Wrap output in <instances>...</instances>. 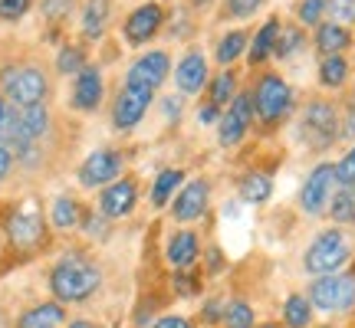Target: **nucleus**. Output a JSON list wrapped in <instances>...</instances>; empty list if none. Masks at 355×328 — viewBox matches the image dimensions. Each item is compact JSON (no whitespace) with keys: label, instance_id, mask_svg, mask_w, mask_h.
<instances>
[{"label":"nucleus","instance_id":"nucleus-1","mask_svg":"<svg viewBox=\"0 0 355 328\" xmlns=\"http://www.w3.org/2000/svg\"><path fill=\"white\" fill-rule=\"evenodd\" d=\"M102 286L99 263L86 253H66L63 259H56L50 269V289L56 302H86L89 295H96Z\"/></svg>","mask_w":355,"mask_h":328},{"label":"nucleus","instance_id":"nucleus-2","mask_svg":"<svg viewBox=\"0 0 355 328\" xmlns=\"http://www.w3.org/2000/svg\"><path fill=\"white\" fill-rule=\"evenodd\" d=\"M352 259V243L345 237L343 230H322L313 237V243L306 246V256H303V266L306 273H313V276H332V273H339L345 263Z\"/></svg>","mask_w":355,"mask_h":328},{"label":"nucleus","instance_id":"nucleus-3","mask_svg":"<svg viewBox=\"0 0 355 328\" xmlns=\"http://www.w3.org/2000/svg\"><path fill=\"white\" fill-rule=\"evenodd\" d=\"M300 138L309 152H326L343 138V118L329 102H309L300 115Z\"/></svg>","mask_w":355,"mask_h":328},{"label":"nucleus","instance_id":"nucleus-4","mask_svg":"<svg viewBox=\"0 0 355 328\" xmlns=\"http://www.w3.org/2000/svg\"><path fill=\"white\" fill-rule=\"evenodd\" d=\"M0 86H3V95L10 105H43L46 95H50V82H46V73L40 66H7L0 73Z\"/></svg>","mask_w":355,"mask_h":328},{"label":"nucleus","instance_id":"nucleus-5","mask_svg":"<svg viewBox=\"0 0 355 328\" xmlns=\"http://www.w3.org/2000/svg\"><path fill=\"white\" fill-rule=\"evenodd\" d=\"M306 299L319 312H349L355 305V276H343V273L316 276L309 282V295Z\"/></svg>","mask_w":355,"mask_h":328},{"label":"nucleus","instance_id":"nucleus-6","mask_svg":"<svg viewBox=\"0 0 355 328\" xmlns=\"http://www.w3.org/2000/svg\"><path fill=\"white\" fill-rule=\"evenodd\" d=\"M293 109V89L283 82L279 76L266 73L260 82H257L254 92V115L263 122V125H277L279 118H286V112Z\"/></svg>","mask_w":355,"mask_h":328},{"label":"nucleus","instance_id":"nucleus-7","mask_svg":"<svg viewBox=\"0 0 355 328\" xmlns=\"http://www.w3.org/2000/svg\"><path fill=\"white\" fill-rule=\"evenodd\" d=\"M336 188H339V181H336V164H329V161L316 164V167L309 171V177H306L303 190H300V210H303L306 217L326 214Z\"/></svg>","mask_w":355,"mask_h":328},{"label":"nucleus","instance_id":"nucleus-8","mask_svg":"<svg viewBox=\"0 0 355 328\" xmlns=\"http://www.w3.org/2000/svg\"><path fill=\"white\" fill-rule=\"evenodd\" d=\"M254 92H241L237 99L227 105V112L220 115V122H217V141L224 145V148H234V145H241L247 138V131L254 125Z\"/></svg>","mask_w":355,"mask_h":328},{"label":"nucleus","instance_id":"nucleus-9","mask_svg":"<svg viewBox=\"0 0 355 328\" xmlns=\"http://www.w3.org/2000/svg\"><path fill=\"white\" fill-rule=\"evenodd\" d=\"M122 174V154L115 148H96L79 164V184L83 188H109Z\"/></svg>","mask_w":355,"mask_h":328},{"label":"nucleus","instance_id":"nucleus-10","mask_svg":"<svg viewBox=\"0 0 355 328\" xmlns=\"http://www.w3.org/2000/svg\"><path fill=\"white\" fill-rule=\"evenodd\" d=\"M43 233H46V224H43V214L33 201H26L24 207H17L7 224V237L17 250H33L37 243H43Z\"/></svg>","mask_w":355,"mask_h":328},{"label":"nucleus","instance_id":"nucleus-11","mask_svg":"<svg viewBox=\"0 0 355 328\" xmlns=\"http://www.w3.org/2000/svg\"><path fill=\"white\" fill-rule=\"evenodd\" d=\"M168 73H171L168 53H162V50L145 53V56H139V60L132 63V69H128V76H125V86L139 89V92H152L155 95V89L165 82Z\"/></svg>","mask_w":355,"mask_h":328},{"label":"nucleus","instance_id":"nucleus-12","mask_svg":"<svg viewBox=\"0 0 355 328\" xmlns=\"http://www.w3.org/2000/svg\"><path fill=\"white\" fill-rule=\"evenodd\" d=\"M135 203H139V184L132 177H119L99 194V214L109 220H122L135 210Z\"/></svg>","mask_w":355,"mask_h":328},{"label":"nucleus","instance_id":"nucleus-13","mask_svg":"<svg viewBox=\"0 0 355 328\" xmlns=\"http://www.w3.org/2000/svg\"><path fill=\"white\" fill-rule=\"evenodd\" d=\"M207 203H211V184L198 177V181L184 184V188L175 194V201H171V217H175L178 224H191V220L204 217Z\"/></svg>","mask_w":355,"mask_h":328},{"label":"nucleus","instance_id":"nucleus-14","mask_svg":"<svg viewBox=\"0 0 355 328\" xmlns=\"http://www.w3.org/2000/svg\"><path fill=\"white\" fill-rule=\"evenodd\" d=\"M148 105H152V92H139V89L122 86V92H119V99L112 105V125L119 131H132L145 118Z\"/></svg>","mask_w":355,"mask_h":328},{"label":"nucleus","instance_id":"nucleus-15","mask_svg":"<svg viewBox=\"0 0 355 328\" xmlns=\"http://www.w3.org/2000/svg\"><path fill=\"white\" fill-rule=\"evenodd\" d=\"M165 256H168V263L175 266V273L191 269V266L198 263V256H201V240H198V233H194V230H175V233L168 237Z\"/></svg>","mask_w":355,"mask_h":328},{"label":"nucleus","instance_id":"nucleus-16","mask_svg":"<svg viewBox=\"0 0 355 328\" xmlns=\"http://www.w3.org/2000/svg\"><path fill=\"white\" fill-rule=\"evenodd\" d=\"M162 20H165V13H162V7H158V3H141L139 10L125 20V39H128V43H135V46L148 43V39L158 33Z\"/></svg>","mask_w":355,"mask_h":328},{"label":"nucleus","instance_id":"nucleus-17","mask_svg":"<svg viewBox=\"0 0 355 328\" xmlns=\"http://www.w3.org/2000/svg\"><path fill=\"white\" fill-rule=\"evenodd\" d=\"M99 102H102V76L99 69L86 66L76 76V82H73V105L79 112H92V109H99Z\"/></svg>","mask_w":355,"mask_h":328},{"label":"nucleus","instance_id":"nucleus-18","mask_svg":"<svg viewBox=\"0 0 355 328\" xmlns=\"http://www.w3.org/2000/svg\"><path fill=\"white\" fill-rule=\"evenodd\" d=\"M66 322V309L63 302H40L33 309H26L24 316L17 318V328H63Z\"/></svg>","mask_w":355,"mask_h":328},{"label":"nucleus","instance_id":"nucleus-19","mask_svg":"<svg viewBox=\"0 0 355 328\" xmlns=\"http://www.w3.org/2000/svg\"><path fill=\"white\" fill-rule=\"evenodd\" d=\"M204 79H207V60H204L201 53H188L181 63H178V73H175V82L181 92H198L204 86Z\"/></svg>","mask_w":355,"mask_h":328},{"label":"nucleus","instance_id":"nucleus-20","mask_svg":"<svg viewBox=\"0 0 355 328\" xmlns=\"http://www.w3.org/2000/svg\"><path fill=\"white\" fill-rule=\"evenodd\" d=\"M316 46L326 53V56H343V50L352 46V33H349V26L319 24L316 26Z\"/></svg>","mask_w":355,"mask_h":328},{"label":"nucleus","instance_id":"nucleus-21","mask_svg":"<svg viewBox=\"0 0 355 328\" xmlns=\"http://www.w3.org/2000/svg\"><path fill=\"white\" fill-rule=\"evenodd\" d=\"M109 17H112V3L109 0H89L86 10H83V33L89 39H99L109 26Z\"/></svg>","mask_w":355,"mask_h":328},{"label":"nucleus","instance_id":"nucleus-22","mask_svg":"<svg viewBox=\"0 0 355 328\" xmlns=\"http://www.w3.org/2000/svg\"><path fill=\"white\" fill-rule=\"evenodd\" d=\"M273 197V177L266 171H250L241 181V201L243 203H266Z\"/></svg>","mask_w":355,"mask_h":328},{"label":"nucleus","instance_id":"nucleus-23","mask_svg":"<svg viewBox=\"0 0 355 328\" xmlns=\"http://www.w3.org/2000/svg\"><path fill=\"white\" fill-rule=\"evenodd\" d=\"M181 181H184V171H178V167H165L162 174L155 177V184H152V207H168V203L175 201Z\"/></svg>","mask_w":355,"mask_h":328},{"label":"nucleus","instance_id":"nucleus-24","mask_svg":"<svg viewBox=\"0 0 355 328\" xmlns=\"http://www.w3.org/2000/svg\"><path fill=\"white\" fill-rule=\"evenodd\" d=\"M277 37H279V20L277 17H270L260 30H257L254 37V46H250V63H263L266 56H273L277 53Z\"/></svg>","mask_w":355,"mask_h":328},{"label":"nucleus","instance_id":"nucleus-25","mask_svg":"<svg viewBox=\"0 0 355 328\" xmlns=\"http://www.w3.org/2000/svg\"><path fill=\"white\" fill-rule=\"evenodd\" d=\"M326 214H329L336 224H355V184H339V188H336Z\"/></svg>","mask_w":355,"mask_h":328},{"label":"nucleus","instance_id":"nucleus-26","mask_svg":"<svg viewBox=\"0 0 355 328\" xmlns=\"http://www.w3.org/2000/svg\"><path fill=\"white\" fill-rule=\"evenodd\" d=\"M313 322V302L300 295V292H293L290 299L283 302V325L286 328H309Z\"/></svg>","mask_w":355,"mask_h":328},{"label":"nucleus","instance_id":"nucleus-27","mask_svg":"<svg viewBox=\"0 0 355 328\" xmlns=\"http://www.w3.org/2000/svg\"><path fill=\"white\" fill-rule=\"evenodd\" d=\"M50 220L56 230H76L83 224V207H79L76 197H56Z\"/></svg>","mask_w":355,"mask_h":328},{"label":"nucleus","instance_id":"nucleus-28","mask_svg":"<svg viewBox=\"0 0 355 328\" xmlns=\"http://www.w3.org/2000/svg\"><path fill=\"white\" fill-rule=\"evenodd\" d=\"M224 328H257V316L250 302H243V299H234V302L224 305Z\"/></svg>","mask_w":355,"mask_h":328},{"label":"nucleus","instance_id":"nucleus-29","mask_svg":"<svg viewBox=\"0 0 355 328\" xmlns=\"http://www.w3.org/2000/svg\"><path fill=\"white\" fill-rule=\"evenodd\" d=\"M345 79H349V63H345V56H326L322 66H319V82L329 89H339L345 86Z\"/></svg>","mask_w":355,"mask_h":328},{"label":"nucleus","instance_id":"nucleus-30","mask_svg":"<svg viewBox=\"0 0 355 328\" xmlns=\"http://www.w3.org/2000/svg\"><path fill=\"white\" fill-rule=\"evenodd\" d=\"M234 99H237V79H234V73H217L214 82H211V102L220 109V105H230Z\"/></svg>","mask_w":355,"mask_h":328},{"label":"nucleus","instance_id":"nucleus-31","mask_svg":"<svg viewBox=\"0 0 355 328\" xmlns=\"http://www.w3.org/2000/svg\"><path fill=\"white\" fill-rule=\"evenodd\" d=\"M247 50V33L243 30H234V33H227V37L220 39V46H217V63H234L241 53Z\"/></svg>","mask_w":355,"mask_h":328},{"label":"nucleus","instance_id":"nucleus-32","mask_svg":"<svg viewBox=\"0 0 355 328\" xmlns=\"http://www.w3.org/2000/svg\"><path fill=\"white\" fill-rule=\"evenodd\" d=\"M56 69L63 73V76H73V73H83L86 69V53L79 50V46H63L60 50V60H56Z\"/></svg>","mask_w":355,"mask_h":328},{"label":"nucleus","instance_id":"nucleus-33","mask_svg":"<svg viewBox=\"0 0 355 328\" xmlns=\"http://www.w3.org/2000/svg\"><path fill=\"white\" fill-rule=\"evenodd\" d=\"M303 46V33L300 30H293V26H279V37H277V56H293V53H300Z\"/></svg>","mask_w":355,"mask_h":328},{"label":"nucleus","instance_id":"nucleus-34","mask_svg":"<svg viewBox=\"0 0 355 328\" xmlns=\"http://www.w3.org/2000/svg\"><path fill=\"white\" fill-rule=\"evenodd\" d=\"M326 7H329V0H303V3H300V24L303 26H319Z\"/></svg>","mask_w":355,"mask_h":328},{"label":"nucleus","instance_id":"nucleus-35","mask_svg":"<svg viewBox=\"0 0 355 328\" xmlns=\"http://www.w3.org/2000/svg\"><path fill=\"white\" fill-rule=\"evenodd\" d=\"M326 10L332 13V24H339V26L355 24V0H329Z\"/></svg>","mask_w":355,"mask_h":328},{"label":"nucleus","instance_id":"nucleus-36","mask_svg":"<svg viewBox=\"0 0 355 328\" xmlns=\"http://www.w3.org/2000/svg\"><path fill=\"white\" fill-rule=\"evenodd\" d=\"M33 0H0V20H20Z\"/></svg>","mask_w":355,"mask_h":328},{"label":"nucleus","instance_id":"nucleus-37","mask_svg":"<svg viewBox=\"0 0 355 328\" xmlns=\"http://www.w3.org/2000/svg\"><path fill=\"white\" fill-rule=\"evenodd\" d=\"M336 181L339 184H355V148L345 152V158L336 164Z\"/></svg>","mask_w":355,"mask_h":328},{"label":"nucleus","instance_id":"nucleus-38","mask_svg":"<svg viewBox=\"0 0 355 328\" xmlns=\"http://www.w3.org/2000/svg\"><path fill=\"white\" fill-rule=\"evenodd\" d=\"M263 7V0H227V13L230 17H250Z\"/></svg>","mask_w":355,"mask_h":328},{"label":"nucleus","instance_id":"nucleus-39","mask_svg":"<svg viewBox=\"0 0 355 328\" xmlns=\"http://www.w3.org/2000/svg\"><path fill=\"white\" fill-rule=\"evenodd\" d=\"M105 220H109V217H102L99 210H96V214H86L83 217V230H86L89 237H105Z\"/></svg>","mask_w":355,"mask_h":328},{"label":"nucleus","instance_id":"nucleus-40","mask_svg":"<svg viewBox=\"0 0 355 328\" xmlns=\"http://www.w3.org/2000/svg\"><path fill=\"white\" fill-rule=\"evenodd\" d=\"M69 7H73V0H46V3H43V13H46L50 20H63L66 13H69Z\"/></svg>","mask_w":355,"mask_h":328},{"label":"nucleus","instance_id":"nucleus-41","mask_svg":"<svg viewBox=\"0 0 355 328\" xmlns=\"http://www.w3.org/2000/svg\"><path fill=\"white\" fill-rule=\"evenodd\" d=\"M175 289L181 292V295H194V292H198V279L188 276V269H184V273H175Z\"/></svg>","mask_w":355,"mask_h":328},{"label":"nucleus","instance_id":"nucleus-42","mask_svg":"<svg viewBox=\"0 0 355 328\" xmlns=\"http://www.w3.org/2000/svg\"><path fill=\"white\" fill-rule=\"evenodd\" d=\"M198 122H201V125H217V122H220V109H217L214 102L201 105V109H198Z\"/></svg>","mask_w":355,"mask_h":328},{"label":"nucleus","instance_id":"nucleus-43","mask_svg":"<svg viewBox=\"0 0 355 328\" xmlns=\"http://www.w3.org/2000/svg\"><path fill=\"white\" fill-rule=\"evenodd\" d=\"M10 171H13V152L3 145V141H0V184L10 177Z\"/></svg>","mask_w":355,"mask_h":328},{"label":"nucleus","instance_id":"nucleus-44","mask_svg":"<svg viewBox=\"0 0 355 328\" xmlns=\"http://www.w3.org/2000/svg\"><path fill=\"white\" fill-rule=\"evenodd\" d=\"M152 328H194V325H191V318H184V316H165V318H158Z\"/></svg>","mask_w":355,"mask_h":328},{"label":"nucleus","instance_id":"nucleus-45","mask_svg":"<svg viewBox=\"0 0 355 328\" xmlns=\"http://www.w3.org/2000/svg\"><path fill=\"white\" fill-rule=\"evenodd\" d=\"M343 138H355V105L345 112V118H343Z\"/></svg>","mask_w":355,"mask_h":328},{"label":"nucleus","instance_id":"nucleus-46","mask_svg":"<svg viewBox=\"0 0 355 328\" xmlns=\"http://www.w3.org/2000/svg\"><path fill=\"white\" fill-rule=\"evenodd\" d=\"M69 328H99V325H96V322H89V318H76Z\"/></svg>","mask_w":355,"mask_h":328},{"label":"nucleus","instance_id":"nucleus-47","mask_svg":"<svg viewBox=\"0 0 355 328\" xmlns=\"http://www.w3.org/2000/svg\"><path fill=\"white\" fill-rule=\"evenodd\" d=\"M3 115H7V99L0 95V125H3Z\"/></svg>","mask_w":355,"mask_h":328},{"label":"nucleus","instance_id":"nucleus-48","mask_svg":"<svg viewBox=\"0 0 355 328\" xmlns=\"http://www.w3.org/2000/svg\"><path fill=\"white\" fill-rule=\"evenodd\" d=\"M257 328H283V325H277V322H266V325H257Z\"/></svg>","mask_w":355,"mask_h":328},{"label":"nucleus","instance_id":"nucleus-49","mask_svg":"<svg viewBox=\"0 0 355 328\" xmlns=\"http://www.w3.org/2000/svg\"><path fill=\"white\" fill-rule=\"evenodd\" d=\"M191 3H198V7H201V3H207V0H191Z\"/></svg>","mask_w":355,"mask_h":328}]
</instances>
